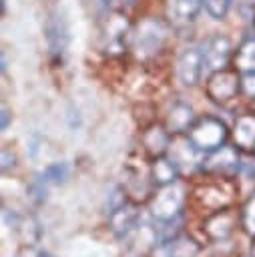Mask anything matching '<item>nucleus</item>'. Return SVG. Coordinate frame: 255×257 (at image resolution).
Segmentation results:
<instances>
[{
  "label": "nucleus",
  "mask_w": 255,
  "mask_h": 257,
  "mask_svg": "<svg viewBox=\"0 0 255 257\" xmlns=\"http://www.w3.org/2000/svg\"><path fill=\"white\" fill-rule=\"evenodd\" d=\"M167 36H169V28L163 20L145 18L143 22L137 24L133 32V50L139 58H151L163 48Z\"/></svg>",
  "instance_id": "obj_1"
},
{
  "label": "nucleus",
  "mask_w": 255,
  "mask_h": 257,
  "mask_svg": "<svg viewBox=\"0 0 255 257\" xmlns=\"http://www.w3.org/2000/svg\"><path fill=\"white\" fill-rule=\"evenodd\" d=\"M189 141L195 145L197 151L201 153H211L219 147H223L227 143L229 131L227 124L217 118V116H201L193 122V126L189 128Z\"/></svg>",
  "instance_id": "obj_2"
},
{
  "label": "nucleus",
  "mask_w": 255,
  "mask_h": 257,
  "mask_svg": "<svg viewBox=\"0 0 255 257\" xmlns=\"http://www.w3.org/2000/svg\"><path fill=\"white\" fill-rule=\"evenodd\" d=\"M185 203H187V189L179 181L165 185V187H157V191L153 193V197L149 201L151 213L157 221L177 219L181 215Z\"/></svg>",
  "instance_id": "obj_3"
},
{
  "label": "nucleus",
  "mask_w": 255,
  "mask_h": 257,
  "mask_svg": "<svg viewBox=\"0 0 255 257\" xmlns=\"http://www.w3.org/2000/svg\"><path fill=\"white\" fill-rule=\"evenodd\" d=\"M229 181L231 179H217V181H209V183H203V185L195 187L193 203L207 215L213 213V211L231 207L233 189H229Z\"/></svg>",
  "instance_id": "obj_4"
},
{
  "label": "nucleus",
  "mask_w": 255,
  "mask_h": 257,
  "mask_svg": "<svg viewBox=\"0 0 255 257\" xmlns=\"http://www.w3.org/2000/svg\"><path fill=\"white\" fill-rule=\"evenodd\" d=\"M239 149L231 145H223L211 153H205L201 161V169L215 179H233L239 171Z\"/></svg>",
  "instance_id": "obj_5"
},
{
  "label": "nucleus",
  "mask_w": 255,
  "mask_h": 257,
  "mask_svg": "<svg viewBox=\"0 0 255 257\" xmlns=\"http://www.w3.org/2000/svg\"><path fill=\"white\" fill-rule=\"evenodd\" d=\"M239 225H241V213H237L233 207H225L209 213L203 219V235L207 241L219 243L229 239Z\"/></svg>",
  "instance_id": "obj_6"
},
{
  "label": "nucleus",
  "mask_w": 255,
  "mask_h": 257,
  "mask_svg": "<svg viewBox=\"0 0 255 257\" xmlns=\"http://www.w3.org/2000/svg\"><path fill=\"white\" fill-rule=\"evenodd\" d=\"M237 72L239 70H227V68L211 72L205 84L207 96L217 104H227L229 100H233L241 92V76Z\"/></svg>",
  "instance_id": "obj_7"
},
{
  "label": "nucleus",
  "mask_w": 255,
  "mask_h": 257,
  "mask_svg": "<svg viewBox=\"0 0 255 257\" xmlns=\"http://www.w3.org/2000/svg\"><path fill=\"white\" fill-rule=\"evenodd\" d=\"M203 68H205V56L201 48L191 46L181 52L177 60V76L183 86H195L201 80Z\"/></svg>",
  "instance_id": "obj_8"
},
{
  "label": "nucleus",
  "mask_w": 255,
  "mask_h": 257,
  "mask_svg": "<svg viewBox=\"0 0 255 257\" xmlns=\"http://www.w3.org/2000/svg\"><path fill=\"white\" fill-rule=\"evenodd\" d=\"M139 219H141V213H139V203H133V201H122L120 205H116L112 211H110V229L116 237H126L131 235L137 225H139Z\"/></svg>",
  "instance_id": "obj_9"
},
{
  "label": "nucleus",
  "mask_w": 255,
  "mask_h": 257,
  "mask_svg": "<svg viewBox=\"0 0 255 257\" xmlns=\"http://www.w3.org/2000/svg\"><path fill=\"white\" fill-rule=\"evenodd\" d=\"M231 40L227 36H221V34H215L207 40L205 48H203V56H205V66L215 72V70H223L229 60H231Z\"/></svg>",
  "instance_id": "obj_10"
},
{
  "label": "nucleus",
  "mask_w": 255,
  "mask_h": 257,
  "mask_svg": "<svg viewBox=\"0 0 255 257\" xmlns=\"http://www.w3.org/2000/svg\"><path fill=\"white\" fill-rule=\"evenodd\" d=\"M44 34H46L50 54L52 56H62L66 52V46H68V28H66V22L62 18V14L52 12L48 16L46 26H44Z\"/></svg>",
  "instance_id": "obj_11"
},
{
  "label": "nucleus",
  "mask_w": 255,
  "mask_h": 257,
  "mask_svg": "<svg viewBox=\"0 0 255 257\" xmlns=\"http://www.w3.org/2000/svg\"><path fill=\"white\" fill-rule=\"evenodd\" d=\"M126 32H129V20H126V16L120 14V12H110L106 16L104 24H102V38L106 40V48L110 52L112 50L114 52H120Z\"/></svg>",
  "instance_id": "obj_12"
},
{
  "label": "nucleus",
  "mask_w": 255,
  "mask_h": 257,
  "mask_svg": "<svg viewBox=\"0 0 255 257\" xmlns=\"http://www.w3.org/2000/svg\"><path fill=\"white\" fill-rule=\"evenodd\" d=\"M205 0H167V18L175 26H187L191 24Z\"/></svg>",
  "instance_id": "obj_13"
},
{
  "label": "nucleus",
  "mask_w": 255,
  "mask_h": 257,
  "mask_svg": "<svg viewBox=\"0 0 255 257\" xmlns=\"http://www.w3.org/2000/svg\"><path fill=\"white\" fill-rule=\"evenodd\" d=\"M141 141H143L145 151L155 159V157H161V155H165V153L169 151V147H171V133H169L167 126L151 124V126L143 133Z\"/></svg>",
  "instance_id": "obj_14"
},
{
  "label": "nucleus",
  "mask_w": 255,
  "mask_h": 257,
  "mask_svg": "<svg viewBox=\"0 0 255 257\" xmlns=\"http://www.w3.org/2000/svg\"><path fill=\"white\" fill-rule=\"evenodd\" d=\"M233 143L237 149L255 151V112L237 116L233 124Z\"/></svg>",
  "instance_id": "obj_15"
},
{
  "label": "nucleus",
  "mask_w": 255,
  "mask_h": 257,
  "mask_svg": "<svg viewBox=\"0 0 255 257\" xmlns=\"http://www.w3.org/2000/svg\"><path fill=\"white\" fill-rule=\"evenodd\" d=\"M179 175H181V169H179V165L171 157L161 155V157L153 159V163H151V177H153L155 187L171 185V183L179 181Z\"/></svg>",
  "instance_id": "obj_16"
},
{
  "label": "nucleus",
  "mask_w": 255,
  "mask_h": 257,
  "mask_svg": "<svg viewBox=\"0 0 255 257\" xmlns=\"http://www.w3.org/2000/svg\"><path fill=\"white\" fill-rule=\"evenodd\" d=\"M201 245L189 235H175L169 241H163L159 253L165 257H197Z\"/></svg>",
  "instance_id": "obj_17"
},
{
  "label": "nucleus",
  "mask_w": 255,
  "mask_h": 257,
  "mask_svg": "<svg viewBox=\"0 0 255 257\" xmlns=\"http://www.w3.org/2000/svg\"><path fill=\"white\" fill-rule=\"evenodd\" d=\"M195 114H193V108L189 104H183V102H177L169 114H167V122L165 126L169 128L171 135H181V133H189V128L193 126L195 122Z\"/></svg>",
  "instance_id": "obj_18"
},
{
  "label": "nucleus",
  "mask_w": 255,
  "mask_h": 257,
  "mask_svg": "<svg viewBox=\"0 0 255 257\" xmlns=\"http://www.w3.org/2000/svg\"><path fill=\"white\" fill-rule=\"evenodd\" d=\"M233 64L243 74L255 72V38H247L239 44L233 54Z\"/></svg>",
  "instance_id": "obj_19"
},
{
  "label": "nucleus",
  "mask_w": 255,
  "mask_h": 257,
  "mask_svg": "<svg viewBox=\"0 0 255 257\" xmlns=\"http://www.w3.org/2000/svg\"><path fill=\"white\" fill-rule=\"evenodd\" d=\"M241 227L245 229V233L255 237V193L245 201L241 209Z\"/></svg>",
  "instance_id": "obj_20"
},
{
  "label": "nucleus",
  "mask_w": 255,
  "mask_h": 257,
  "mask_svg": "<svg viewBox=\"0 0 255 257\" xmlns=\"http://www.w3.org/2000/svg\"><path fill=\"white\" fill-rule=\"evenodd\" d=\"M46 177L44 175H38L30 185H28V197L36 203V205H40L44 199H46Z\"/></svg>",
  "instance_id": "obj_21"
},
{
  "label": "nucleus",
  "mask_w": 255,
  "mask_h": 257,
  "mask_svg": "<svg viewBox=\"0 0 255 257\" xmlns=\"http://www.w3.org/2000/svg\"><path fill=\"white\" fill-rule=\"evenodd\" d=\"M68 173H70V169H68L66 163H52L50 167H46V171H44L42 175H44L46 181H50V183H62V181H66Z\"/></svg>",
  "instance_id": "obj_22"
},
{
  "label": "nucleus",
  "mask_w": 255,
  "mask_h": 257,
  "mask_svg": "<svg viewBox=\"0 0 255 257\" xmlns=\"http://www.w3.org/2000/svg\"><path fill=\"white\" fill-rule=\"evenodd\" d=\"M231 4H233V0H205V8L215 20L225 18L229 8H231Z\"/></svg>",
  "instance_id": "obj_23"
},
{
  "label": "nucleus",
  "mask_w": 255,
  "mask_h": 257,
  "mask_svg": "<svg viewBox=\"0 0 255 257\" xmlns=\"http://www.w3.org/2000/svg\"><path fill=\"white\" fill-rule=\"evenodd\" d=\"M241 90H243L247 96L255 98V72L245 74V76L241 78Z\"/></svg>",
  "instance_id": "obj_24"
},
{
  "label": "nucleus",
  "mask_w": 255,
  "mask_h": 257,
  "mask_svg": "<svg viewBox=\"0 0 255 257\" xmlns=\"http://www.w3.org/2000/svg\"><path fill=\"white\" fill-rule=\"evenodd\" d=\"M14 161H16V159H14V155H10V151H6V149H4V151H2V171H8V167H10V165L14 167Z\"/></svg>",
  "instance_id": "obj_25"
},
{
  "label": "nucleus",
  "mask_w": 255,
  "mask_h": 257,
  "mask_svg": "<svg viewBox=\"0 0 255 257\" xmlns=\"http://www.w3.org/2000/svg\"><path fill=\"white\" fill-rule=\"evenodd\" d=\"M8 120H10V110H8L6 106H2V122H0V128H2V131H6Z\"/></svg>",
  "instance_id": "obj_26"
},
{
  "label": "nucleus",
  "mask_w": 255,
  "mask_h": 257,
  "mask_svg": "<svg viewBox=\"0 0 255 257\" xmlns=\"http://www.w3.org/2000/svg\"><path fill=\"white\" fill-rule=\"evenodd\" d=\"M251 257H255V237H253V243H251Z\"/></svg>",
  "instance_id": "obj_27"
},
{
  "label": "nucleus",
  "mask_w": 255,
  "mask_h": 257,
  "mask_svg": "<svg viewBox=\"0 0 255 257\" xmlns=\"http://www.w3.org/2000/svg\"><path fill=\"white\" fill-rule=\"evenodd\" d=\"M120 2H122V4H126V6H131V4H135L137 0H120Z\"/></svg>",
  "instance_id": "obj_28"
},
{
  "label": "nucleus",
  "mask_w": 255,
  "mask_h": 257,
  "mask_svg": "<svg viewBox=\"0 0 255 257\" xmlns=\"http://www.w3.org/2000/svg\"><path fill=\"white\" fill-rule=\"evenodd\" d=\"M38 257H52V255H50V253H40Z\"/></svg>",
  "instance_id": "obj_29"
}]
</instances>
